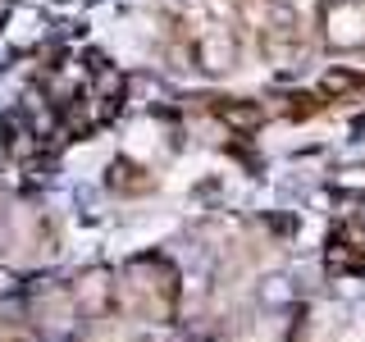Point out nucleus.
<instances>
[{
  "label": "nucleus",
  "mask_w": 365,
  "mask_h": 342,
  "mask_svg": "<svg viewBox=\"0 0 365 342\" xmlns=\"http://www.w3.org/2000/svg\"><path fill=\"white\" fill-rule=\"evenodd\" d=\"M220 114L233 123V128H256V123H260V110L256 105H224Z\"/></svg>",
  "instance_id": "obj_1"
},
{
  "label": "nucleus",
  "mask_w": 365,
  "mask_h": 342,
  "mask_svg": "<svg viewBox=\"0 0 365 342\" xmlns=\"http://www.w3.org/2000/svg\"><path fill=\"white\" fill-rule=\"evenodd\" d=\"M351 83H356L351 73H329V78H324V91H347Z\"/></svg>",
  "instance_id": "obj_2"
}]
</instances>
